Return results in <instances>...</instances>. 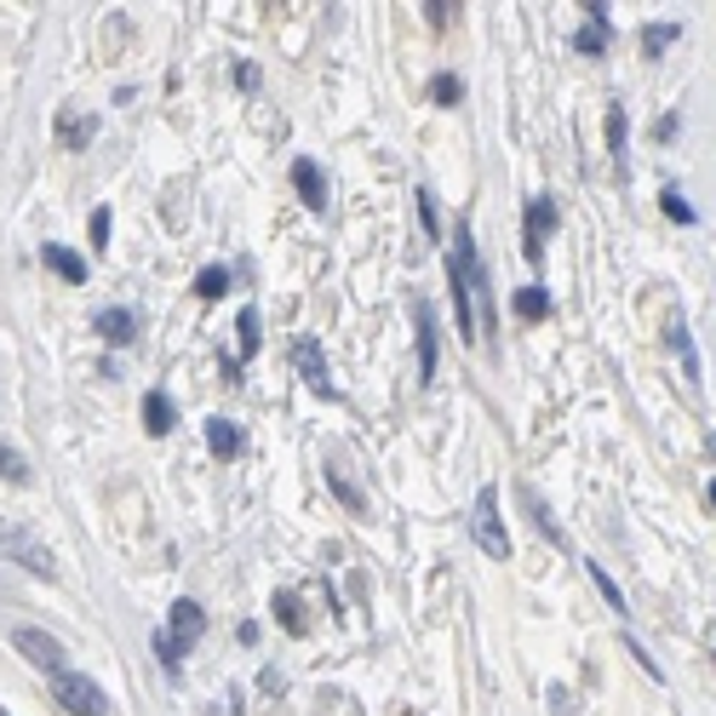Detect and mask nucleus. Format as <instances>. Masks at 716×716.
<instances>
[{
    "instance_id": "obj_15",
    "label": "nucleus",
    "mask_w": 716,
    "mask_h": 716,
    "mask_svg": "<svg viewBox=\"0 0 716 716\" xmlns=\"http://www.w3.org/2000/svg\"><path fill=\"white\" fill-rule=\"evenodd\" d=\"M510 310H516V321H545V316H550V293H545V287H516Z\"/></svg>"
},
{
    "instance_id": "obj_11",
    "label": "nucleus",
    "mask_w": 716,
    "mask_h": 716,
    "mask_svg": "<svg viewBox=\"0 0 716 716\" xmlns=\"http://www.w3.org/2000/svg\"><path fill=\"white\" fill-rule=\"evenodd\" d=\"M413 316H419V378L430 385V378H436V316H430L424 298L413 304Z\"/></svg>"
},
{
    "instance_id": "obj_32",
    "label": "nucleus",
    "mask_w": 716,
    "mask_h": 716,
    "mask_svg": "<svg viewBox=\"0 0 716 716\" xmlns=\"http://www.w3.org/2000/svg\"><path fill=\"white\" fill-rule=\"evenodd\" d=\"M711 504H716V476H711Z\"/></svg>"
},
{
    "instance_id": "obj_29",
    "label": "nucleus",
    "mask_w": 716,
    "mask_h": 716,
    "mask_svg": "<svg viewBox=\"0 0 716 716\" xmlns=\"http://www.w3.org/2000/svg\"><path fill=\"white\" fill-rule=\"evenodd\" d=\"M419 218H424L430 236H436V201H430V190H419Z\"/></svg>"
},
{
    "instance_id": "obj_9",
    "label": "nucleus",
    "mask_w": 716,
    "mask_h": 716,
    "mask_svg": "<svg viewBox=\"0 0 716 716\" xmlns=\"http://www.w3.org/2000/svg\"><path fill=\"white\" fill-rule=\"evenodd\" d=\"M607 41H613V30H607V7H591V18H584L579 30H573V46H579L584 58H602V53H607Z\"/></svg>"
},
{
    "instance_id": "obj_12",
    "label": "nucleus",
    "mask_w": 716,
    "mask_h": 716,
    "mask_svg": "<svg viewBox=\"0 0 716 716\" xmlns=\"http://www.w3.org/2000/svg\"><path fill=\"white\" fill-rule=\"evenodd\" d=\"M41 259H46V270H58L69 287H81V281H87V259H81V252H69V247H58V241H46Z\"/></svg>"
},
{
    "instance_id": "obj_2",
    "label": "nucleus",
    "mask_w": 716,
    "mask_h": 716,
    "mask_svg": "<svg viewBox=\"0 0 716 716\" xmlns=\"http://www.w3.org/2000/svg\"><path fill=\"white\" fill-rule=\"evenodd\" d=\"M12 648H18L23 659H30L35 671H46V677H64V671H69L64 643H58V636H46L41 625H18V630H12Z\"/></svg>"
},
{
    "instance_id": "obj_23",
    "label": "nucleus",
    "mask_w": 716,
    "mask_h": 716,
    "mask_svg": "<svg viewBox=\"0 0 716 716\" xmlns=\"http://www.w3.org/2000/svg\"><path fill=\"white\" fill-rule=\"evenodd\" d=\"M591 584H596V591L607 596V607H613V613H630V607H625V591L607 579V568H596V561H591Z\"/></svg>"
},
{
    "instance_id": "obj_10",
    "label": "nucleus",
    "mask_w": 716,
    "mask_h": 716,
    "mask_svg": "<svg viewBox=\"0 0 716 716\" xmlns=\"http://www.w3.org/2000/svg\"><path fill=\"white\" fill-rule=\"evenodd\" d=\"M293 190H298V201H304L310 213L327 207V178H321L316 161H293Z\"/></svg>"
},
{
    "instance_id": "obj_30",
    "label": "nucleus",
    "mask_w": 716,
    "mask_h": 716,
    "mask_svg": "<svg viewBox=\"0 0 716 716\" xmlns=\"http://www.w3.org/2000/svg\"><path fill=\"white\" fill-rule=\"evenodd\" d=\"M156 654H161V664H167V671H178V648L167 643V630H156Z\"/></svg>"
},
{
    "instance_id": "obj_28",
    "label": "nucleus",
    "mask_w": 716,
    "mask_h": 716,
    "mask_svg": "<svg viewBox=\"0 0 716 716\" xmlns=\"http://www.w3.org/2000/svg\"><path fill=\"white\" fill-rule=\"evenodd\" d=\"M110 224H115L110 207H98V213H92V252H104V247H110Z\"/></svg>"
},
{
    "instance_id": "obj_20",
    "label": "nucleus",
    "mask_w": 716,
    "mask_h": 716,
    "mask_svg": "<svg viewBox=\"0 0 716 716\" xmlns=\"http://www.w3.org/2000/svg\"><path fill=\"white\" fill-rule=\"evenodd\" d=\"M236 332H241V355H259L264 332H259V310H252V304H247V310L236 316Z\"/></svg>"
},
{
    "instance_id": "obj_31",
    "label": "nucleus",
    "mask_w": 716,
    "mask_h": 716,
    "mask_svg": "<svg viewBox=\"0 0 716 716\" xmlns=\"http://www.w3.org/2000/svg\"><path fill=\"white\" fill-rule=\"evenodd\" d=\"M424 12H430V23H436V30H442V23H447V12H453V7H447V0H430Z\"/></svg>"
},
{
    "instance_id": "obj_1",
    "label": "nucleus",
    "mask_w": 716,
    "mask_h": 716,
    "mask_svg": "<svg viewBox=\"0 0 716 716\" xmlns=\"http://www.w3.org/2000/svg\"><path fill=\"white\" fill-rule=\"evenodd\" d=\"M453 316H458V339H481L476 332V298H488V275H481V259H476V241L470 229H458V247H453Z\"/></svg>"
},
{
    "instance_id": "obj_33",
    "label": "nucleus",
    "mask_w": 716,
    "mask_h": 716,
    "mask_svg": "<svg viewBox=\"0 0 716 716\" xmlns=\"http://www.w3.org/2000/svg\"><path fill=\"white\" fill-rule=\"evenodd\" d=\"M0 716H12V711H7V705H0Z\"/></svg>"
},
{
    "instance_id": "obj_27",
    "label": "nucleus",
    "mask_w": 716,
    "mask_h": 716,
    "mask_svg": "<svg viewBox=\"0 0 716 716\" xmlns=\"http://www.w3.org/2000/svg\"><path fill=\"white\" fill-rule=\"evenodd\" d=\"M275 613H281V625H287L293 636L304 630V613H298V596H275Z\"/></svg>"
},
{
    "instance_id": "obj_18",
    "label": "nucleus",
    "mask_w": 716,
    "mask_h": 716,
    "mask_svg": "<svg viewBox=\"0 0 716 716\" xmlns=\"http://www.w3.org/2000/svg\"><path fill=\"white\" fill-rule=\"evenodd\" d=\"M0 481H12V488H30V458H23L18 447L0 442Z\"/></svg>"
},
{
    "instance_id": "obj_21",
    "label": "nucleus",
    "mask_w": 716,
    "mask_h": 716,
    "mask_svg": "<svg viewBox=\"0 0 716 716\" xmlns=\"http://www.w3.org/2000/svg\"><path fill=\"white\" fill-rule=\"evenodd\" d=\"M458 98H465V81H458V75H436V81H430V104H442V110H453Z\"/></svg>"
},
{
    "instance_id": "obj_5",
    "label": "nucleus",
    "mask_w": 716,
    "mask_h": 716,
    "mask_svg": "<svg viewBox=\"0 0 716 716\" xmlns=\"http://www.w3.org/2000/svg\"><path fill=\"white\" fill-rule=\"evenodd\" d=\"M550 229H556V201H550V195H533V201H527V218H522V252H527L533 264L545 259Z\"/></svg>"
},
{
    "instance_id": "obj_24",
    "label": "nucleus",
    "mask_w": 716,
    "mask_h": 716,
    "mask_svg": "<svg viewBox=\"0 0 716 716\" xmlns=\"http://www.w3.org/2000/svg\"><path fill=\"white\" fill-rule=\"evenodd\" d=\"M659 207H664V218H671V224H700V213L687 207V201H682L677 190H664V195H659Z\"/></svg>"
},
{
    "instance_id": "obj_4",
    "label": "nucleus",
    "mask_w": 716,
    "mask_h": 716,
    "mask_svg": "<svg viewBox=\"0 0 716 716\" xmlns=\"http://www.w3.org/2000/svg\"><path fill=\"white\" fill-rule=\"evenodd\" d=\"M470 533H476V545L488 550L493 561H504V556H510V533H504V516H499V488H481V493H476Z\"/></svg>"
},
{
    "instance_id": "obj_26",
    "label": "nucleus",
    "mask_w": 716,
    "mask_h": 716,
    "mask_svg": "<svg viewBox=\"0 0 716 716\" xmlns=\"http://www.w3.org/2000/svg\"><path fill=\"white\" fill-rule=\"evenodd\" d=\"M327 481H332V493H339V499H344L350 510H367V499H362V493H355L350 481H344V470H327Z\"/></svg>"
},
{
    "instance_id": "obj_22",
    "label": "nucleus",
    "mask_w": 716,
    "mask_h": 716,
    "mask_svg": "<svg viewBox=\"0 0 716 716\" xmlns=\"http://www.w3.org/2000/svg\"><path fill=\"white\" fill-rule=\"evenodd\" d=\"M195 293H201V298H224V293H229V270H224V264H207V270L195 275Z\"/></svg>"
},
{
    "instance_id": "obj_6",
    "label": "nucleus",
    "mask_w": 716,
    "mask_h": 716,
    "mask_svg": "<svg viewBox=\"0 0 716 716\" xmlns=\"http://www.w3.org/2000/svg\"><path fill=\"white\" fill-rule=\"evenodd\" d=\"M201 636H207V613H201V602H172V620H167V643L178 648V654H190Z\"/></svg>"
},
{
    "instance_id": "obj_3",
    "label": "nucleus",
    "mask_w": 716,
    "mask_h": 716,
    "mask_svg": "<svg viewBox=\"0 0 716 716\" xmlns=\"http://www.w3.org/2000/svg\"><path fill=\"white\" fill-rule=\"evenodd\" d=\"M53 700H58L69 716H110L104 687H98L92 677H81V671H64V677H53Z\"/></svg>"
},
{
    "instance_id": "obj_17",
    "label": "nucleus",
    "mask_w": 716,
    "mask_h": 716,
    "mask_svg": "<svg viewBox=\"0 0 716 716\" xmlns=\"http://www.w3.org/2000/svg\"><path fill=\"white\" fill-rule=\"evenodd\" d=\"M207 447H213V458H236L241 453V430L229 419H207Z\"/></svg>"
},
{
    "instance_id": "obj_7",
    "label": "nucleus",
    "mask_w": 716,
    "mask_h": 716,
    "mask_svg": "<svg viewBox=\"0 0 716 716\" xmlns=\"http://www.w3.org/2000/svg\"><path fill=\"white\" fill-rule=\"evenodd\" d=\"M293 355H298V373H304V385H310L316 396H327V401L339 396V385H332V373H327V355L316 350V339H304Z\"/></svg>"
},
{
    "instance_id": "obj_19",
    "label": "nucleus",
    "mask_w": 716,
    "mask_h": 716,
    "mask_svg": "<svg viewBox=\"0 0 716 716\" xmlns=\"http://www.w3.org/2000/svg\"><path fill=\"white\" fill-rule=\"evenodd\" d=\"M607 149H613V167L625 172V156H630V149H625V110H620V104L607 110Z\"/></svg>"
},
{
    "instance_id": "obj_13",
    "label": "nucleus",
    "mask_w": 716,
    "mask_h": 716,
    "mask_svg": "<svg viewBox=\"0 0 716 716\" xmlns=\"http://www.w3.org/2000/svg\"><path fill=\"white\" fill-rule=\"evenodd\" d=\"M98 138V115H58V144L64 149H81Z\"/></svg>"
},
{
    "instance_id": "obj_8",
    "label": "nucleus",
    "mask_w": 716,
    "mask_h": 716,
    "mask_svg": "<svg viewBox=\"0 0 716 716\" xmlns=\"http://www.w3.org/2000/svg\"><path fill=\"white\" fill-rule=\"evenodd\" d=\"M92 332H98L104 344H133V339H138V316L121 310V304H110V310L92 316Z\"/></svg>"
},
{
    "instance_id": "obj_25",
    "label": "nucleus",
    "mask_w": 716,
    "mask_h": 716,
    "mask_svg": "<svg viewBox=\"0 0 716 716\" xmlns=\"http://www.w3.org/2000/svg\"><path fill=\"white\" fill-rule=\"evenodd\" d=\"M677 35H682V30H677V23H654V30L643 35V53H648V58H659V53H664V46H671Z\"/></svg>"
},
{
    "instance_id": "obj_16",
    "label": "nucleus",
    "mask_w": 716,
    "mask_h": 716,
    "mask_svg": "<svg viewBox=\"0 0 716 716\" xmlns=\"http://www.w3.org/2000/svg\"><path fill=\"white\" fill-rule=\"evenodd\" d=\"M7 545L23 556V568H30V573H41V579H53V556H46L35 539H30V533H7Z\"/></svg>"
},
{
    "instance_id": "obj_14",
    "label": "nucleus",
    "mask_w": 716,
    "mask_h": 716,
    "mask_svg": "<svg viewBox=\"0 0 716 716\" xmlns=\"http://www.w3.org/2000/svg\"><path fill=\"white\" fill-rule=\"evenodd\" d=\"M172 424H178V419H172L167 390H149V396H144V430H149V436H167Z\"/></svg>"
}]
</instances>
